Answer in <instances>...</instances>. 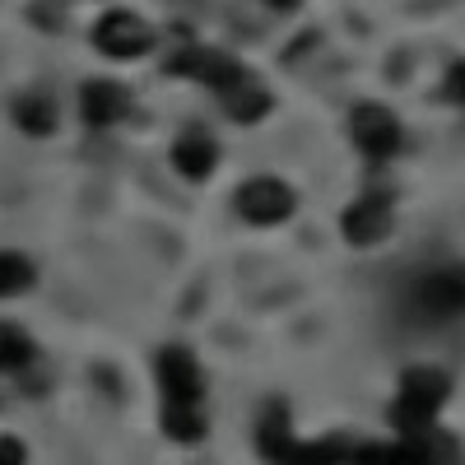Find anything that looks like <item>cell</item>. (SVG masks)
<instances>
[{
	"label": "cell",
	"instance_id": "obj_1",
	"mask_svg": "<svg viewBox=\"0 0 465 465\" xmlns=\"http://www.w3.org/2000/svg\"><path fill=\"white\" fill-rule=\"evenodd\" d=\"M159 386H163V433L173 442L205 438V377L191 359V349L168 344L159 354Z\"/></svg>",
	"mask_w": 465,
	"mask_h": 465
},
{
	"label": "cell",
	"instance_id": "obj_2",
	"mask_svg": "<svg viewBox=\"0 0 465 465\" xmlns=\"http://www.w3.org/2000/svg\"><path fill=\"white\" fill-rule=\"evenodd\" d=\"M447 391H451L447 372H438V368H410L401 377V391H396V405H391V423L401 429V438L429 433L438 410L447 405Z\"/></svg>",
	"mask_w": 465,
	"mask_h": 465
},
{
	"label": "cell",
	"instance_id": "obj_3",
	"mask_svg": "<svg viewBox=\"0 0 465 465\" xmlns=\"http://www.w3.org/2000/svg\"><path fill=\"white\" fill-rule=\"evenodd\" d=\"M261 451L275 465H340L349 456V447L340 438L335 442H293L280 410H270V419L261 423Z\"/></svg>",
	"mask_w": 465,
	"mask_h": 465
},
{
	"label": "cell",
	"instance_id": "obj_4",
	"mask_svg": "<svg viewBox=\"0 0 465 465\" xmlns=\"http://www.w3.org/2000/svg\"><path fill=\"white\" fill-rule=\"evenodd\" d=\"M94 47L103 56H116V61H135V56H144L153 47V28L131 10H107L94 24Z\"/></svg>",
	"mask_w": 465,
	"mask_h": 465
},
{
	"label": "cell",
	"instance_id": "obj_5",
	"mask_svg": "<svg viewBox=\"0 0 465 465\" xmlns=\"http://www.w3.org/2000/svg\"><path fill=\"white\" fill-rule=\"evenodd\" d=\"M293 205H298L293 186H284L280 177H252V182L238 191V214H242L247 223H261V228L284 223V219L293 214Z\"/></svg>",
	"mask_w": 465,
	"mask_h": 465
},
{
	"label": "cell",
	"instance_id": "obj_6",
	"mask_svg": "<svg viewBox=\"0 0 465 465\" xmlns=\"http://www.w3.org/2000/svg\"><path fill=\"white\" fill-rule=\"evenodd\" d=\"M414 307L433 322H451L465 312V265H447V270H433L423 275L419 289H414Z\"/></svg>",
	"mask_w": 465,
	"mask_h": 465
},
{
	"label": "cell",
	"instance_id": "obj_7",
	"mask_svg": "<svg viewBox=\"0 0 465 465\" xmlns=\"http://www.w3.org/2000/svg\"><path fill=\"white\" fill-rule=\"evenodd\" d=\"M349 131H354V144L368 153V159H391V153L401 149V122L396 112H386L381 103H363L354 107V116H349Z\"/></svg>",
	"mask_w": 465,
	"mask_h": 465
},
{
	"label": "cell",
	"instance_id": "obj_8",
	"mask_svg": "<svg viewBox=\"0 0 465 465\" xmlns=\"http://www.w3.org/2000/svg\"><path fill=\"white\" fill-rule=\"evenodd\" d=\"M391 223H396V210H391V196H386V191L359 196L354 205L344 210V219H340L344 238L354 242V247H377L386 232H391Z\"/></svg>",
	"mask_w": 465,
	"mask_h": 465
},
{
	"label": "cell",
	"instance_id": "obj_9",
	"mask_svg": "<svg viewBox=\"0 0 465 465\" xmlns=\"http://www.w3.org/2000/svg\"><path fill=\"white\" fill-rule=\"evenodd\" d=\"M247 65H238L232 56H223V52H205V47H186V52H177L173 61H168V74H186V80H205L214 94H223L232 80H238Z\"/></svg>",
	"mask_w": 465,
	"mask_h": 465
},
{
	"label": "cell",
	"instance_id": "obj_10",
	"mask_svg": "<svg viewBox=\"0 0 465 465\" xmlns=\"http://www.w3.org/2000/svg\"><path fill=\"white\" fill-rule=\"evenodd\" d=\"M80 112H84V122L94 131H107V126H116L131 112V94L122 84H112V80H89L80 89Z\"/></svg>",
	"mask_w": 465,
	"mask_h": 465
},
{
	"label": "cell",
	"instance_id": "obj_11",
	"mask_svg": "<svg viewBox=\"0 0 465 465\" xmlns=\"http://www.w3.org/2000/svg\"><path fill=\"white\" fill-rule=\"evenodd\" d=\"M219 103H223V112L232 116V122H242V126H252V122H261V116L270 112V89L256 80L252 70H242L238 80H232L223 94H219Z\"/></svg>",
	"mask_w": 465,
	"mask_h": 465
},
{
	"label": "cell",
	"instance_id": "obj_12",
	"mask_svg": "<svg viewBox=\"0 0 465 465\" xmlns=\"http://www.w3.org/2000/svg\"><path fill=\"white\" fill-rule=\"evenodd\" d=\"M173 163H177L182 177L205 182V177L214 173V163H219V144H214L205 131H186V135L173 144Z\"/></svg>",
	"mask_w": 465,
	"mask_h": 465
},
{
	"label": "cell",
	"instance_id": "obj_13",
	"mask_svg": "<svg viewBox=\"0 0 465 465\" xmlns=\"http://www.w3.org/2000/svg\"><path fill=\"white\" fill-rule=\"evenodd\" d=\"M15 122L28 135H52L56 131V103L47 94H19L15 98Z\"/></svg>",
	"mask_w": 465,
	"mask_h": 465
},
{
	"label": "cell",
	"instance_id": "obj_14",
	"mask_svg": "<svg viewBox=\"0 0 465 465\" xmlns=\"http://www.w3.org/2000/svg\"><path fill=\"white\" fill-rule=\"evenodd\" d=\"M33 340L19 331V326H10V322H0V372H24L28 363H33Z\"/></svg>",
	"mask_w": 465,
	"mask_h": 465
},
{
	"label": "cell",
	"instance_id": "obj_15",
	"mask_svg": "<svg viewBox=\"0 0 465 465\" xmlns=\"http://www.w3.org/2000/svg\"><path fill=\"white\" fill-rule=\"evenodd\" d=\"M33 289V261L19 252H0V298H15Z\"/></svg>",
	"mask_w": 465,
	"mask_h": 465
},
{
	"label": "cell",
	"instance_id": "obj_16",
	"mask_svg": "<svg viewBox=\"0 0 465 465\" xmlns=\"http://www.w3.org/2000/svg\"><path fill=\"white\" fill-rule=\"evenodd\" d=\"M447 98L465 107V61H456V65H451V74H447Z\"/></svg>",
	"mask_w": 465,
	"mask_h": 465
},
{
	"label": "cell",
	"instance_id": "obj_17",
	"mask_svg": "<svg viewBox=\"0 0 465 465\" xmlns=\"http://www.w3.org/2000/svg\"><path fill=\"white\" fill-rule=\"evenodd\" d=\"M24 460H28V451L19 438H0V465H24Z\"/></svg>",
	"mask_w": 465,
	"mask_h": 465
},
{
	"label": "cell",
	"instance_id": "obj_18",
	"mask_svg": "<svg viewBox=\"0 0 465 465\" xmlns=\"http://www.w3.org/2000/svg\"><path fill=\"white\" fill-rule=\"evenodd\" d=\"M270 5H275V10H289V5H298V0H270Z\"/></svg>",
	"mask_w": 465,
	"mask_h": 465
}]
</instances>
